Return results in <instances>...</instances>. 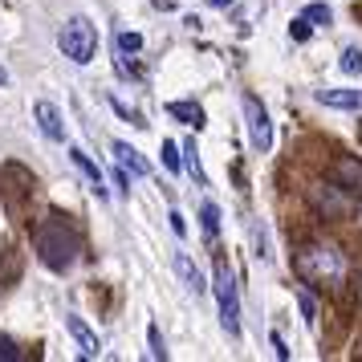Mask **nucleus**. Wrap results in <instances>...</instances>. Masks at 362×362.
Here are the masks:
<instances>
[{
    "mask_svg": "<svg viewBox=\"0 0 362 362\" xmlns=\"http://www.w3.org/2000/svg\"><path fill=\"white\" fill-rule=\"evenodd\" d=\"M293 269L305 285H322V289H338L346 281V257H342V248H334V245L297 248Z\"/></svg>",
    "mask_w": 362,
    "mask_h": 362,
    "instance_id": "nucleus-1",
    "label": "nucleus"
},
{
    "mask_svg": "<svg viewBox=\"0 0 362 362\" xmlns=\"http://www.w3.org/2000/svg\"><path fill=\"white\" fill-rule=\"evenodd\" d=\"M33 248H37V257H41V264H49L53 273H66L69 264L78 261V236L62 220H45L33 232Z\"/></svg>",
    "mask_w": 362,
    "mask_h": 362,
    "instance_id": "nucleus-2",
    "label": "nucleus"
},
{
    "mask_svg": "<svg viewBox=\"0 0 362 362\" xmlns=\"http://www.w3.org/2000/svg\"><path fill=\"white\" fill-rule=\"evenodd\" d=\"M57 45H62V53H66L74 66H86L94 57V49H98V29L86 17H69L62 25V33H57Z\"/></svg>",
    "mask_w": 362,
    "mask_h": 362,
    "instance_id": "nucleus-3",
    "label": "nucleus"
},
{
    "mask_svg": "<svg viewBox=\"0 0 362 362\" xmlns=\"http://www.w3.org/2000/svg\"><path fill=\"white\" fill-rule=\"evenodd\" d=\"M216 301H220V326L224 334H240V297H236V277L228 261H216Z\"/></svg>",
    "mask_w": 362,
    "mask_h": 362,
    "instance_id": "nucleus-4",
    "label": "nucleus"
},
{
    "mask_svg": "<svg viewBox=\"0 0 362 362\" xmlns=\"http://www.w3.org/2000/svg\"><path fill=\"white\" fill-rule=\"evenodd\" d=\"M245 122H248V139H252V147L257 151H269L273 147V122H269V110L261 106V98H252L245 94Z\"/></svg>",
    "mask_w": 362,
    "mask_h": 362,
    "instance_id": "nucleus-5",
    "label": "nucleus"
},
{
    "mask_svg": "<svg viewBox=\"0 0 362 362\" xmlns=\"http://www.w3.org/2000/svg\"><path fill=\"white\" fill-rule=\"evenodd\" d=\"M329 180H334L338 192L362 196V159H354V155H338L334 167H329Z\"/></svg>",
    "mask_w": 362,
    "mask_h": 362,
    "instance_id": "nucleus-6",
    "label": "nucleus"
},
{
    "mask_svg": "<svg viewBox=\"0 0 362 362\" xmlns=\"http://www.w3.org/2000/svg\"><path fill=\"white\" fill-rule=\"evenodd\" d=\"M33 118H37V127H41V134H45V139H53V143H62V139H66L62 110H57L53 102H37V106H33Z\"/></svg>",
    "mask_w": 362,
    "mask_h": 362,
    "instance_id": "nucleus-7",
    "label": "nucleus"
},
{
    "mask_svg": "<svg viewBox=\"0 0 362 362\" xmlns=\"http://www.w3.org/2000/svg\"><path fill=\"white\" fill-rule=\"evenodd\" d=\"M69 159H74V167H78L86 180H90V192H94L98 199H106V180H102V167L94 163L86 151H78V147H69Z\"/></svg>",
    "mask_w": 362,
    "mask_h": 362,
    "instance_id": "nucleus-8",
    "label": "nucleus"
},
{
    "mask_svg": "<svg viewBox=\"0 0 362 362\" xmlns=\"http://www.w3.org/2000/svg\"><path fill=\"white\" fill-rule=\"evenodd\" d=\"M66 326H69V334L78 338V346H82V354H86V358H98V354H102L98 334H94V329L86 326V322L78 317V313H69V317H66Z\"/></svg>",
    "mask_w": 362,
    "mask_h": 362,
    "instance_id": "nucleus-9",
    "label": "nucleus"
},
{
    "mask_svg": "<svg viewBox=\"0 0 362 362\" xmlns=\"http://www.w3.org/2000/svg\"><path fill=\"white\" fill-rule=\"evenodd\" d=\"M115 159H118V167H122V171H127V175H134V180H143V175H147L151 167H147V159H143V155H139V151L131 147V143H115Z\"/></svg>",
    "mask_w": 362,
    "mask_h": 362,
    "instance_id": "nucleus-10",
    "label": "nucleus"
},
{
    "mask_svg": "<svg viewBox=\"0 0 362 362\" xmlns=\"http://www.w3.org/2000/svg\"><path fill=\"white\" fill-rule=\"evenodd\" d=\"M317 102L334 110H362V90H317Z\"/></svg>",
    "mask_w": 362,
    "mask_h": 362,
    "instance_id": "nucleus-11",
    "label": "nucleus"
},
{
    "mask_svg": "<svg viewBox=\"0 0 362 362\" xmlns=\"http://www.w3.org/2000/svg\"><path fill=\"white\" fill-rule=\"evenodd\" d=\"M175 273H180V281H183V289H187V293H204V289H208V285H204V277H199V269L196 264H192V257H187V252H180V257H175Z\"/></svg>",
    "mask_w": 362,
    "mask_h": 362,
    "instance_id": "nucleus-12",
    "label": "nucleus"
},
{
    "mask_svg": "<svg viewBox=\"0 0 362 362\" xmlns=\"http://www.w3.org/2000/svg\"><path fill=\"white\" fill-rule=\"evenodd\" d=\"M167 115L180 118V122H187V127H196V131L204 127V106H199V102H171Z\"/></svg>",
    "mask_w": 362,
    "mask_h": 362,
    "instance_id": "nucleus-13",
    "label": "nucleus"
},
{
    "mask_svg": "<svg viewBox=\"0 0 362 362\" xmlns=\"http://www.w3.org/2000/svg\"><path fill=\"white\" fill-rule=\"evenodd\" d=\"M115 45H118V57H131V53L143 49V37L131 33V29H118V33H115Z\"/></svg>",
    "mask_w": 362,
    "mask_h": 362,
    "instance_id": "nucleus-14",
    "label": "nucleus"
},
{
    "mask_svg": "<svg viewBox=\"0 0 362 362\" xmlns=\"http://www.w3.org/2000/svg\"><path fill=\"white\" fill-rule=\"evenodd\" d=\"M183 167L196 175V183L204 187L208 183V175H204V167H199V151H196V143H183Z\"/></svg>",
    "mask_w": 362,
    "mask_h": 362,
    "instance_id": "nucleus-15",
    "label": "nucleus"
},
{
    "mask_svg": "<svg viewBox=\"0 0 362 362\" xmlns=\"http://www.w3.org/2000/svg\"><path fill=\"white\" fill-rule=\"evenodd\" d=\"M199 220H204V236L216 240V232H220V208H216V204H204V208H199Z\"/></svg>",
    "mask_w": 362,
    "mask_h": 362,
    "instance_id": "nucleus-16",
    "label": "nucleus"
},
{
    "mask_svg": "<svg viewBox=\"0 0 362 362\" xmlns=\"http://www.w3.org/2000/svg\"><path fill=\"white\" fill-rule=\"evenodd\" d=\"M147 346H151L147 354H151L155 362H167V346H163V338H159V326H155V322L147 326Z\"/></svg>",
    "mask_w": 362,
    "mask_h": 362,
    "instance_id": "nucleus-17",
    "label": "nucleus"
},
{
    "mask_svg": "<svg viewBox=\"0 0 362 362\" xmlns=\"http://www.w3.org/2000/svg\"><path fill=\"white\" fill-rule=\"evenodd\" d=\"M297 305H301V313H305V322H317V301H313V293L305 289V285H297Z\"/></svg>",
    "mask_w": 362,
    "mask_h": 362,
    "instance_id": "nucleus-18",
    "label": "nucleus"
},
{
    "mask_svg": "<svg viewBox=\"0 0 362 362\" xmlns=\"http://www.w3.org/2000/svg\"><path fill=\"white\" fill-rule=\"evenodd\" d=\"M342 74H350V78H354V74H362V49H354V45H350V49H342Z\"/></svg>",
    "mask_w": 362,
    "mask_h": 362,
    "instance_id": "nucleus-19",
    "label": "nucleus"
},
{
    "mask_svg": "<svg viewBox=\"0 0 362 362\" xmlns=\"http://www.w3.org/2000/svg\"><path fill=\"white\" fill-rule=\"evenodd\" d=\"M159 155H163V167H167V171H180V167H183L180 147H175V143H167V139H163V151H159Z\"/></svg>",
    "mask_w": 362,
    "mask_h": 362,
    "instance_id": "nucleus-20",
    "label": "nucleus"
},
{
    "mask_svg": "<svg viewBox=\"0 0 362 362\" xmlns=\"http://www.w3.org/2000/svg\"><path fill=\"white\" fill-rule=\"evenodd\" d=\"M301 17L310 21V25H329V17H334V13H329L326 4H310V8H305Z\"/></svg>",
    "mask_w": 362,
    "mask_h": 362,
    "instance_id": "nucleus-21",
    "label": "nucleus"
},
{
    "mask_svg": "<svg viewBox=\"0 0 362 362\" xmlns=\"http://www.w3.org/2000/svg\"><path fill=\"white\" fill-rule=\"evenodd\" d=\"M310 29H313V25H310L305 17H297L293 25H289V33H293V41H305V37H310Z\"/></svg>",
    "mask_w": 362,
    "mask_h": 362,
    "instance_id": "nucleus-22",
    "label": "nucleus"
},
{
    "mask_svg": "<svg viewBox=\"0 0 362 362\" xmlns=\"http://www.w3.org/2000/svg\"><path fill=\"white\" fill-rule=\"evenodd\" d=\"M21 354H17V346L8 342V338H0V362H17Z\"/></svg>",
    "mask_w": 362,
    "mask_h": 362,
    "instance_id": "nucleus-23",
    "label": "nucleus"
},
{
    "mask_svg": "<svg viewBox=\"0 0 362 362\" xmlns=\"http://www.w3.org/2000/svg\"><path fill=\"white\" fill-rule=\"evenodd\" d=\"M269 342H273V354H277V358H281V362L289 358V350H285V338H281L277 329H273V334H269Z\"/></svg>",
    "mask_w": 362,
    "mask_h": 362,
    "instance_id": "nucleus-24",
    "label": "nucleus"
},
{
    "mask_svg": "<svg viewBox=\"0 0 362 362\" xmlns=\"http://www.w3.org/2000/svg\"><path fill=\"white\" fill-rule=\"evenodd\" d=\"M171 228H175V236H183V232H187V224H183L180 212H171Z\"/></svg>",
    "mask_w": 362,
    "mask_h": 362,
    "instance_id": "nucleus-25",
    "label": "nucleus"
},
{
    "mask_svg": "<svg viewBox=\"0 0 362 362\" xmlns=\"http://www.w3.org/2000/svg\"><path fill=\"white\" fill-rule=\"evenodd\" d=\"M0 86H8V69L0 66Z\"/></svg>",
    "mask_w": 362,
    "mask_h": 362,
    "instance_id": "nucleus-26",
    "label": "nucleus"
},
{
    "mask_svg": "<svg viewBox=\"0 0 362 362\" xmlns=\"http://www.w3.org/2000/svg\"><path fill=\"white\" fill-rule=\"evenodd\" d=\"M212 4H216V8H228L232 0H212Z\"/></svg>",
    "mask_w": 362,
    "mask_h": 362,
    "instance_id": "nucleus-27",
    "label": "nucleus"
},
{
    "mask_svg": "<svg viewBox=\"0 0 362 362\" xmlns=\"http://www.w3.org/2000/svg\"><path fill=\"white\" fill-rule=\"evenodd\" d=\"M358 297H362V281H358Z\"/></svg>",
    "mask_w": 362,
    "mask_h": 362,
    "instance_id": "nucleus-28",
    "label": "nucleus"
}]
</instances>
